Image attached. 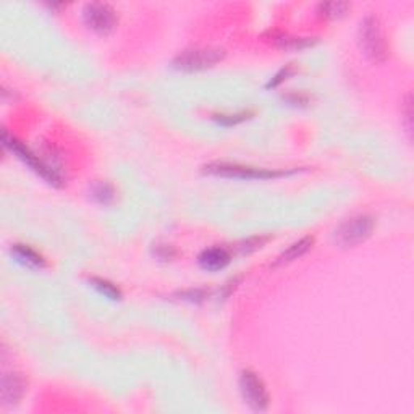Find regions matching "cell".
I'll list each match as a JSON object with an SVG mask.
<instances>
[{
	"label": "cell",
	"instance_id": "1",
	"mask_svg": "<svg viewBox=\"0 0 414 414\" xmlns=\"http://www.w3.org/2000/svg\"><path fill=\"white\" fill-rule=\"evenodd\" d=\"M356 38L359 51L369 62L383 63L388 58V42L381 19L376 15L369 13L359 22Z\"/></svg>",
	"mask_w": 414,
	"mask_h": 414
},
{
	"label": "cell",
	"instance_id": "2",
	"mask_svg": "<svg viewBox=\"0 0 414 414\" xmlns=\"http://www.w3.org/2000/svg\"><path fill=\"white\" fill-rule=\"evenodd\" d=\"M298 168L290 170H278V168H264L244 166L238 162H211L202 167V173L221 178H237V180H273L296 173Z\"/></svg>",
	"mask_w": 414,
	"mask_h": 414
},
{
	"label": "cell",
	"instance_id": "3",
	"mask_svg": "<svg viewBox=\"0 0 414 414\" xmlns=\"http://www.w3.org/2000/svg\"><path fill=\"white\" fill-rule=\"evenodd\" d=\"M376 230V218L371 214H358L343 221L333 230V243L342 249L356 248L372 237Z\"/></svg>",
	"mask_w": 414,
	"mask_h": 414
},
{
	"label": "cell",
	"instance_id": "4",
	"mask_svg": "<svg viewBox=\"0 0 414 414\" xmlns=\"http://www.w3.org/2000/svg\"><path fill=\"white\" fill-rule=\"evenodd\" d=\"M225 57V51L216 46H194L184 49L172 60V68L183 73L204 72L216 67Z\"/></svg>",
	"mask_w": 414,
	"mask_h": 414
},
{
	"label": "cell",
	"instance_id": "5",
	"mask_svg": "<svg viewBox=\"0 0 414 414\" xmlns=\"http://www.w3.org/2000/svg\"><path fill=\"white\" fill-rule=\"evenodd\" d=\"M2 144L8 149L10 152H13L15 156L19 159V161H22L23 164H26V166L31 168L34 173H38V175L42 180H46L49 184H52V186H56V188L63 186L65 178L58 177L56 172L51 170V168L44 164L42 159L39 157L36 152H33L31 149H29L28 146H24L22 141H18L17 138L12 136V134H8L7 129H3L2 132Z\"/></svg>",
	"mask_w": 414,
	"mask_h": 414
},
{
	"label": "cell",
	"instance_id": "6",
	"mask_svg": "<svg viewBox=\"0 0 414 414\" xmlns=\"http://www.w3.org/2000/svg\"><path fill=\"white\" fill-rule=\"evenodd\" d=\"M83 23L96 34H111L117 28L118 13L107 2H89L83 7Z\"/></svg>",
	"mask_w": 414,
	"mask_h": 414
},
{
	"label": "cell",
	"instance_id": "7",
	"mask_svg": "<svg viewBox=\"0 0 414 414\" xmlns=\"http://www.w3.org/2000/svg\"><path fill=\"white\" fill-rule=\"evenodd\" d=\"M238 383L244 403L253 411L262 413L267 410L269 405H271V395H269L266 383L256 372H253L251 369H244L239 374Z\"/></svg>",
	"mask_w": 414,
	"mask_h": 414
},
{
	"label": "cell",
	"instance_id": "8",
	"mask_svg": "<svg viewBox=\"0 0 414 414\" xmlns=\"http://www.w3.org/2000/svg\"><path fill=\"white\" fill-rule=\"evenodd\" d=\"M28 392V379L19 372H5L0 381V400L5 408L17 406Z\"/></svg>",
	"mask_w": 414,
	"mask_h": 414
},
{
	"label": "cell",
	"instance_id": "9",
	"mask_svg": "<svg viewBox=\"0 0 414 414\" xmlns=\"http://www.w3.org/2000/svg\"><path fill=\"white\" fill-rule=\"evenodd\" d=\"M232 261V254L227 248L222 246H212L204 249V251L198 256V266L202 271L207 272H218L222 269H225Z\"/></svg>",
	"mask_w": 414,
	"mask_h": 414
},
{
	"label": "cell",
	"instance_id": "10",
	"mask_svg": "<svg viewBox=\"0 0 414 414\" xmlns=\"http://www.w3.org/2000/svg\"><path fill=\"white\" fill-rule=\"evenodd\" d=\"M266 39L273 46L283 51H303V49L312 47L317 42L316 38H301V36H290L287 33L271 31Z\"/></svg>",
	"mask_w": 414,
	"mask_h": 414
},
{
	"label": "cell",
	"instance_id": "11",
	"mask_svg": "<svg viewBox=\"0 0 414 414\" xmlns=\"http://www.w3.org/2000/svg\"><path fill=\"white\" fill-rule=\"evenodd\" d=\"M12 256L15 257V261L22 264V266L33 269V271H41L47 266L46 259H44L42 254H39L36 249H33L28 244H13L12 249H10Z\"/></svg>",
	"mask_w": 414,
	"mask_h": 414
},
{
	"label": "cell",
	"instance_id": "12",
	"mask_svg": "<svg viewBox=\"0 0 414 414\" xmlns=\"http://www.w3.org/2000/svg\"><path fill=\"white\" fill-rule=\"evenodd\" d=\"M312 246H314V237L308 235V237L299 238L298 241L292 243L290 246H288L285 251L277 257V261L273 266H282V264H290L293 261H296V259L303 257L308 251H311Z\"/></svg>",
	"mask_w": 414,
	"mask_h": 414
},
{
	"label": "cell",
	"instance_id": "13",
	"mask_svg": "<svg viewBox=\"0 0 414 414\" xmlns=\"http://www.w3.org/2000/svg\"><path fill=\"white\" fill-rule=\"evenodd\" d=\"M89 196L93 198L94 202L101 204L104 207L112 206L117 201V188L109 182H94L89 186Z\"/></svg>",
	"mask_w": 414,
	"mask_h": 414
},
{
	"label": "cell",
	"instance_id": "14",
	"mask_svg": "<svg viewBox=\"0 0 414 414\" xmlns=\"http://www.w3.org/2000/svg\"><path fill=\"white\" fill-rule=\"evenodd\" d=\"M351 3L340 2V0H332V2H321L317 5V15L326 19H338L350 12Z\"/></svg>",
	"mask_w": 414,
	"mask_h": 414
},
{
	"label": "cell",
	"instance_id": "15",
	"mask_svg": "<svg viewBox=\"0 0 414 414\" xmlns=\"http://www.w3.org/2000/svg\"><path fill=\"white\" fill-rule=\"evenodd\" d=\"M89 283H91V287L94 290L101 293L109 299H112V301H118V299H122V290L116 285V283H112L111 280H107V278H101V277H91L89 278Z\"/></svg>",
	"mask_w": 414,
	"mask_h": 414
},
{
	"label": "cell",
	"instance_id": "16",
	"mask_svg": "<svg viewBox=\"0 0 414 414\" xmlns=\"http://www.w3.org/2000/svg\"><path fill=\"white\" fill-rule=\"evenodd\" d=\"M253 116L254 112L251 111H241L237 113H217V116H214L212 118L216 120L218 125H222V127H235V125L246 122V120L251 118Z\"/></svg>",
	"mask_w": 414,
	"mask_h": 414
},
{
	"label": "cell",
	"instance_id": "17",
	"mask_svg": "<svg viewBox=\"0 0 414 414\" xmlns=\"http://www.w3.org/2000/svg\"><path fill=\"white\" fill-rule=\"evenodd\" d=\"M271 239V237H264V235H257V237H251L248 239H243L241 243L237 244V249L239 254H249L257 251L262 246H266V243Z\"/></svg>",
	"mask_w": 414,
	"mask_h": 414
},
{
	"label": "cell",
	"instance_id": "18",
	"mask_svg": "<svg viewBox=\"0 0 414 414\" xmlns=\"http://www.w3.org/2000/svg\"><path fill=\"white\" fill-rule=\"evenodd\" d=\"M296 72H298V70H296V65L295 63L285 65V67L278 70V72L276 74H273V77L271 79H269V83L266 84V88L267 89L278 88L283 81H287V79L290 78V77H293V74H295Z\"/></svg>",
	"mask_w": 414,
	"mask_h": 414
},
{
	"label": "cell",
	"instance_id": "19",
	"mask_svg": "<svg viewBox=\"0 0 414 414\" xmlns=\"http://www.w3.org/2000/svg\"><path fill=\"white\" fill-rule=\"evenodd\" d=\"M152 254L157 261L161 262H170L177 257V249L172 244L167 243H157L152 246Z\"/></svg>",
	"mask_w": 414,
	"mask_h": 414
},
{
	"label": "cell",
	"instance_id": "20",
	"mask_svg": "<svg viewBox=\"0 0 414 414\" xmlns=\"http://www.w3.org/2000/svg\"><path fill=\"white\" fill-rule=\"evenodd\" d=\"M178 296L180 299H184V301L189 303H202L207 299L209 290H206V288H189V290L180 292Z\"/></svg>",
	"mask_w": 414,
	"mask_h": 414
},
{
	"label": "cell",
	"instance_id": "21",
	"mask_svg": "<svg viewBox=\"0 0 414 414\" xmlns=\"http://www.w3.org/2000/svg\"><path fill=\"white\" fill-rule=\"evenodd\" d=\"M401 116H403V123H405L406 132L410 133V138H411V133H413V96H411V93L406 94L405 102H403Z\"/></svg>",
	"mask_w": 414,
	"mask_h": 414
},
{
	"label": "cell",
	"instance_id": "22",
	"mask_svg": "<svg viewBox=\"0 0 414 414\" xmlns=\"http://www.w3.org/2000/svg\"><path fill=\"white\" fill-rule=\"evenodd\" d=\"M283 99H285L290 106H295V107H306L308 104L311 102V97L303 93H288L283 96Z\"/></svg>",
	"mask_w": 414,
	"mask_h": 414
}]
</instances>
